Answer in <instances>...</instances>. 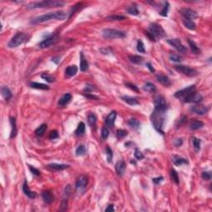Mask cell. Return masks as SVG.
Returning <instances> with one entry per match:
<instances>
[{
  "label": "cell",
  "mask_w": 212,
  "mask_h": 212,
  "mask_svg": "<svg viewBox=\"0 0 212 212\" xmlns=\"http://www.w3.org/2000/svg\"><path fill=\"white\" fill-rule=\"evenodd\" d=\"M180 13H182L183 17H185V19H188V20H193L198 17V15L196 12L191 9H182L180 10Z\"/></svg>",
  "instance_id": "cell-12"
},
{
  "label": "cell",
  "mask_w": 212,
  "mask_h": 212,
  "mask_svg": "<svg viewBox=\"0 0 212 212\" xmlns=\"http://www.w3.org/2000/svg\"><path fill=\"white\" fill-rule=\"evenodd\" d=\"M46 129H47V125L46 124H43L41 126H39L38 129L35 130V133L37 136H39V137H42L44 135V133L46 132Z\"/></svg>",
  "instance_id": "cell-33"
},
{
  "label": "cell",
  "mask_w": 212,
  "mask_h": 212,
  "mask_svg": "<svg viewBox=\"0 0 212 212\" xmlns=\"http://www.w3.org/2000/svg\"><path fill=\"white\" fill-rule=\"evenodd\" d=\"M169 58L171 62H181L182 61V57L177 54H171Z\"/></svg>",
  "instance_id": "cell-44"
},
{
  "label": "cell",
  "mask_w": 212,
  "mask_h": 212,
  "mask_svg": "<svg viewBox=\"0 0 212 212\" xmlns=\"http://www.w3.org/2000/svg\"><path fill=\"white\" fill-rule=\"evenodd\" d=\"M129 61L134 64H141L143 62V57L139 56H129Z\"/></svg>",
  "instance_id": "cell-37"
},
{
  "label": "cell",
  "mask_w": 212,
  "mask_h": 212,
  "mask_svg": "<svg viewBox=\"0 0 212 212\" xmlns=\"http://www.w3.org/2000/svg\"><path fill=\"white\" fill-rule=\"evenodd\" d=\"M128 135V132L126 130H124V129H119L117 131V137L118 138H124V137H126Z\"/></svg>",
  "instance_id": "cell-47"
},
{
  "label": "cell",
  "mask_w": 212,
  "mask_h": 212,
  "mask_svg": "<svg viewBox=\"0 0 212 212\" xmlns=\"http://www.w3.org/2000/svg\"><path fill=\"white\" fill-rule=\"evenodd\" d=\"M151 121L153 125L154 129L158 131L159 133L163 134L162 128H163L164 121H165V112L154 109V111L151 115Z\"/></svg>",
  "instance_id": "cell-3"
},
{
  "label": "cell",
  "mask_w": 212,
  "mask_h": 212,
  "mask_svg": "<svg viewBox=\"0 0 212 212\" xmlns=\"http://www.w3.org/2000/svg\"><path fill=\"white\" fill-rule=\"evenodd\" d=\"M123 101H124L125 103H127L129 105H137L139 104L138 100L136 98H133V97H130V96H123L121 98Z\"/></svg>",
  "instance_id": "cell-24"
},
{
  "label": "cell",
  "mask_w": 212,
  "mask_h": 212,
  "mask_svg": "<svg viewBox=\"0 0 212 212\" xmlns=\"http://www.w3.org/2000/svg\"><path fill=\"white\" fill-rule=\"evenodd\" d=\"M209 110V109L206 106H204V105H194L190 109V111L192 112L193 114H198V115H205L206 114Z\"/></svg>",
  "instance_id": "cell-14"
},
{
  "label": "cell",
  "mask_w": 212,
  "mask_h": 212,
  "mask_svg": "<svg viewBox=\"0 0 212 212\" xmlns=\"http://www.w3.org/2000/svg\"><path fill=\"white\" fill-rule=\"evenodd\" d=\"M143 90L146 92H148V93H153V92L156 91V86L154 85L153 83H150V82H148L146 83L144 85H143Z\"/></svg>",
  "instance_id": "cell-34"
},
{
  "label": "cell",
  "mask_w": 212,
  "mask_h": 212,
  "mask_svg": "<svg viewBox=\"0 0 212 212\" xmlns=\"http://www.w3.org/2000/svg\"><path fill=\"white\" fill-rule=\"evenodd\" d=\"M157 80H158L159 83L162 84L163 85H165V86H169L171 85L170 79H169L166 75H162V74L157 75Z\"/></svg>",
  "instance_id": "cell-21"
},
{
  "label": "cell",
  "mask_w": 212,
  "mask_h": 212,
  "mask_svg": "<svg viewBox=\"0 0 212 212\" xmlns=\"http://www.w3.org/2000/svg\"><path fill=\"white\" fill-rule=\"evenodd\" d=\"M86 97H88V98H91V99H96V100H98V97L96 96H89V95H86Z\"/></svg>",
  "instance_id": "cell-62"
},
{
  "label": "cell",
  "mask_w": 212,
  "mask_h": 212,
  "mask_svg": "<svg viewBox=\"0 0 212 212\" xmlns=\"http://www.w3.org/2000/svg\"><path fill=\"white\" fill-rule=\"evenodd\" d=\"M190 129L191 130H197V129H201L202 127L204 126V124L203 122H201V121L200 120H192L190 123Z\"/></svg>",
  "instance_id": "cell-26"
},
{
  "label": "cell",
  "mask_w": 212,
  "mask_h": 212,
  "mask_svg": "<svg viewBox=\"0 0 212 212\" xmlns=\"http://www.w3.org/2000/svg\"><path fill=\"white\" fill-rule=\"evenodd\" d=\"M88 184V177L85 175L80 176L79 178L76 180L75 187L77 189H85Z\"/></svg>",
  "instance_id": "cell-15"
},
{
  "label": "cell",
  "mask_w": 212,
  "mask_h": 212,
  "mask_svg": "<svg viewBox=\"0 0 212 212\" xmlns=\"http://www.w3.org/2000/svg\"><path fill=\"white\" fill-rule=\"evenodd\" d=\"M48 166L56 171H62L65 170L68 167H70V165H67V164H59V163H51L48 165Z\"/></svg>",
  "instance_id": "cell-23"
},
{
  "label": "cell",
  "mask_w": 212,
  "mask_h": 212,
  "mask_svg": "<svg viewBox=\"0 0 212 212\" xmlns=\"http://www.w3.org/2000/svg\"><path fill=\"white\" fill-rule=\"evenodd\" d=\"M67 17V13L63 11H56L53 13H49L46 14H43L41 16L35 17L31 22L32 24H38V23H42L45 22L50 21V20H64Z\"/></svg>",
  "instance_id": "cell-1"
},
{
  "label": "cell",
  "mask_w": 212,
  "mask_h": 212,
  "mask_svg": "<svg viewBox=\"0 0 212 212\" xmlns=\"http://www.w3.org/2000/svg\"><path fill=\"white\" fill-rule=\"evenodd\" d=\"M28 36L24 33H17L13 36V38L9 41L8 43V46L9 48H14L17 46H20L22 43H24L27 41Z\"/></svg>",
  "instance_id": "cell-4"
},
{
  "label": "cell",
  "mask_w": 212,
  "mask_h": 212,
  "mask_svg": "<svg viewBox=\"0 0 212 212\" xmlns=\"http://www.w3.org/2000/svg\"><path fill=\"white\" fill-rule=\"evenodd\" d=\"M86 153V148L84 145H79L75 150V154L77 156H83Z\"/></svg>",
  "instance_id": "cell-39"
},
{
  "label": "cell",
  "mask_w": 212,
  "mask_h": 212,
  "mask_svg": "<svg viewBox=\"0 0 212 212\" xmlns=\"http://www.w3.org/2000/svg\"><path fill=\"white\" fill-rule=\"evenodd\" d=\"M174 68L177 71L181 72V73H182L183 75L189 76V77H195L198 75V72L196 70L190 67H187V66L177 65V66H174Z\"/></svg>",
  "instance_id": "cell-7"
},
{
  "label": "cell",
  "mask_w": 212,
  "mask_h": 212,
  "mask_svg": "<svg viewBox=\"0 0 212 212\" xmlns=\"http://www.w3.org/2000/svg\"><path fill=\"white\" fill-rule=\"evenodd\" d=\"M125 169H126V163L124 161L120 160L117 162L115 165V170H116V173L118 176H123L124 173Z\"/></svg>",
  "instance_id": "cell-16"
},
{
  "label": "cell",
  "mask_w": 212,
  "mask_h": 212,
  "mask_svg": "<svg viewBox=\"0 0 212 212\" xmlns=\"http://www.w3.org/2000/svg\"><path fill=\"white\" fill-rule=\"evenodd\" d=\"M71 98H72V96H71V94H69V93L64 94V95L59 99L58 105L59 106H65L66 104H67L71 101Z\"/></svg>",
  "instance_id": "cell-20"
},
{
  "label": "cell",
  "mask_w": 212,
  "mask_h": 212,
  "mask_svg": "<svg viewBox=\"0 0 212 212\" xmlns=\"http://www.w3.org/2000/svg\"><path fill=\"white\" fill-rule=\"evenodd\" d=\"M65 3L59 0H44L40 2H34L30 4L27 8L29 9H46V8H56L62 7Z\"/></svg>",
  "instance_id": "cell-2"
},
{
  "label": "cell",
  "mask_w": 212,
  "mask_h": 212,
  "mask_svg": "<svg viewBox=\"0 0 212 212\" xmlns=\"http://www.w3.org/2000/svg\"><path fill=\"white\" fill-rule=\"evenodd\" d=\"M172 162L176 166H181L182 164H187L188 162L186 158H183L178 155H173L172 156Z\"/></svg>",
  "instance_id": "cell-22"
},
{
  "label": "cell",
  "mask_w": 212,
  "mask_h": 212,
  "mask_svg": "<svg viewBox=\"0 0 212 212\" xmlns=\"http://www.w3.org/2000/svg\"><path fill=\"white\" fill-rule=\"evenodd\" d=\"M182 23L187 29L191 30V31H194L195 29V27H196L195 23L193 21H191V20H188V19H185L184 18L182 20Z\"/></svg>",
  "instance_id": "cell-32"
},
{
  "label": "cell",
  "mask_w": 212,
  "mask_h": 212,
  "mask_svg": "<svg viewBox=\"0 0 212 212\" xmlns=\"http://www.w3.org/2000/svg\"><path fill=\"white\" fill-rule=\"evenodd\" d=\"M149 33L153 37L154 39L162 38L165 36V31L161 25L156 22H153L149 25Z\"/></svg>",
  "instance_id": "cell-6"
},
{
  "label": "cell",
  "mask_w": 212,
  "mask_h": 212,
  "mask_svg": "<svg viewBox=\"0 0 212 212\" xmlns=\"http://www.w3.org/2000/svg\"><path fill=\"white\" fill-rule=\"evenodd\" d=\"M94 90H96V87L93 85H85V88L84 89V91L86 93H90V92L93 91Z\"/></svg>",
  "instance_id": "cell-54"
},
{
  "label": "cell",
  "mask_w": 212,
  "mask_h": 212,
  "mask_svg": "<svg viewBox=\"0 0 212 212\" xmlns=\"http://www.w3.org/2000/svg\"><path fill=\"white\" fill-rule=\"evenodd\" d=\"M77 71H78V68L76 66H70V67H68L66 69V75L67 76H69V77H71V76H73V75H75L76 73H77Z\"/></svg>",
  "instance_id": "cell-30"
},
{
  "label": "cell",
  "mask_w": 212,
  "mask_h": 212,
  "mask_svg": "<svg viewBox=\"0 0 212 212\" xmlns=\"http://www.w3.org/2000/svg\"><path fill=\"white\" fill-rule=\"evenodd\" d=\"M163 181V177H156V178H153V182L155 184H159V183Z\"/></svg>",
  "instance_id": "cell-57"
},
{
  "label": "cell",
  "mask_w": 212,
  "mask_h": 212,
  "mask_svg": "<svg viewBox=\"0 0 212 212\" xmlns=\"http://www.w3.org/2000/svg\"><path fill=\"white\" fill-rule=\"evenodd\" d=\"M202 100H203V97L200 93L193 92L184 100V102H186V103H200L202 101Z\"/></svg>",
  "instance_id": "cell-13"
},
{
  "label": "cell",
  "mask_w": 212,
  "mask_h": 212,
  "mask_svg": "<svg viewBox=\"0 0 212 212\" xmlns=\"http://www.w3.org/2000/svg\"><path fill=\"white\" fill-rule=\"evenodd\" d=\"M1 92H2V96H4V98L6 100H9L13 96L11 90L7 86H3L1 89Z\"/></svg>",
  "instance_id": "cell-29"
},
{
  "label": "cell",
  "mask_w": 212,
  "mask_h": 212,
  "mask_svg": "<svg viewBox=\"0 0 212 212\" xmlns=\"http://www.w3.org/2000/svg\"><path fill=\"white\" fill-rule=\"evenodd\" d=\"M22 191L24 192V194H25L27 197L31 198V199H34V198H36V196H37L36 192L31 191L29 189V187L27 186V181H25L24 183H23V185H22Z\"/></svg>",
  "instance_id": "cell-17"
},
{
  "label": "cell",
  "mask_w": 212,
  "mask_h": 212,
  "mask_svg": "<svg viewBox=\"0 0 212 212\" xmlns=\"http://www.w3.org/2000/svg\"><path fill=\"white\" fill-rule=\"evenodd\" d=\"M182 139H177L176 142H175V145L177 146V147L182 145Z\"/></svg>",
  "instance_id": "cell-60"
},
{
  "label": "cell",
  "mask_w": 212,
  "mask_h": 212,
  "mask_svg": "<svg viewBox=\"0 0 212 212\" xmlns=\"http://www.w3.org/2000/svg\"><path fill=\"white\" fill-rule=\"evenodd\" d=\"M134 158H136L137 160H142L143 158H144V156H143V154L140 152V150L136 148V149H135V152H134Z\"/></svg>",
  "instance_id": "cell-51"
},
{
  "label": "cell",
  "mask_w": 212,
  "mask_h": 212,
  "mask_svg": "<svg viewBox=\"0 0 212 212\" xmlns=\"http://www.w3.org/2000/svg\"><path fill=\"white\" fill-rule=\"evenodd\" d=\"M60 60H61V58H60L59 56H56V57H53V58H52V62H54L56 64H58V63L60 62Z\"/></svg>",
  "instance_id": "cell-61"
},
{
  "label": "cell",
  "mask_w": 212,
  "mask_h": 212,
  "mask_svg": "<svg viewBox=\"0 0 212 212\" xmlns=\"http://www.w3.org/2000/svg\"><path fill=\"white\" fill-rule=\"evenodd\" d=\"M128 124H129V126H130L131 128H133V129H137V128L140 126V123H139V121L136 119H130L128 121Z\"/></svg>",
  "instance_id": "cell-38"
},
{
  "label": "cell",
  "mask_w": 212,
  "mask_h": 212,
  "mask_svg": "<svg viewBox=\"0 0 212 212\" xmlns=\"http://www.w3.org/2000/svg\"><path fill=\"white\" fill-rule=\"evenodd\" d=\"M125 85L127 86L128 88H129V89H131L132 90H133V91H136L137 92L139 90H138V88H137V86H136L134 84H132V83H129V82H128V83H125Z\"/></svg>",
  "instance_id": "cell-52"
},
{
  "label": "cell",
  "mask_w": 212,
  "mask_h": 212,
  "mask_svg": "<svg viewBox=\"0 0 212 212\" xmlns=\"http://www.w3.org/2000/svg\"><path fill=\"white\" fill-rule=\"evenodd\" d=\"M117 114L115 111H112L110 112V114H109L108 116L106 117V119H105V123L106 125L109 127V128H112L114 125V122H115V119H116Z\"/></svg>",
  "instance_id": "cell-18"
},
{
  "label": "cell",
  "mask_w": 212,
  "mask_h": 212,
  "mask_svg": "<svg viewBox=\"0 0 212 212\" xmlns=\"http://www.w3.org/2000/svg\"><path fill=\"white\" fill-rule=\"evenodd\" d=\"M30 86L32 88H34V89H38V90H49L48 85H46L45 84L38 83V82H32L30 84Z\"/></svg>",
  "instance_id": "cell-31"
},
{
  "label": "cell",
  "mask_w": 212,
  "mask_h": 212,
  "mask_svg": "<svg viewBox=\"0 0 212 212\" xmlns=\"http://www.w3.org/2000/svg\"><path fill=\"white\" fill-rule=\"evenodd\" d=\"M96 121H97V118L95 114H90L88 115V124L90 127H94L96 125Z\"/></svg>",
  "instance_id": "cell-36"
},
{
  "label": "cell",
  "mask_w": 212,
  "mask_h": 212,
  "mask_svg": "<svg viewBox=\"0 0 212 212\" xmlns=\"http://www.w3.org/2000/svg\"><path fill=\"white\" fill-rule=\"evenodd\" d=\"M10 124L12 126V130H11V134H10V137L13 138V137H16L17 133V126H16V119L15 118H10Z\"/></svg>",
  "instance_id": "cell-28"
},
{
  "label": "cell",
  "mask_w": 212,
  "mask_h": 212,
  "mask_svg": "<svg viewBox=\"0 0 212 212\" xmlns=\"http://www.w3.org/2000/svg\"><path fill=\"white\" fill-rule=\"evenodd\" d=\"M170 174H171V177L172 179V181H173L176 184H178L179 177H178V174H177V172L174 169H171L170 171Z\"/></svg>",
  "instance_id": "cell-41"
},
{
  "label": "cell",
  "mask_w": 212,
  "mask_h": 212,
  "mask_svg": "<svg viewBox=\"0 0 212 212\" xmlns=\"http://www.w3.org/2000/svg\"><path fill=\"white\" fill-rule=\"evenodd\" d=\"M168 9H169V4H168V2H166V3L164 4L163 9H162V11L160 12V15H162V17H166V16H167Z\"/></svg>",
  "instance_id": "cell-43"
},
{
  "label": "cell",
  "mask_w": 212,
  "mask_h": 212,
  "mask_svg": "<svg viewBox=\"0 0 212 212\" xmlns=\"http://www.w3.org/2000/svg\"><path fill=\"white\" fill-rule=\"evenodd\" d=\"M42 199L44 200V202L46 204H51L53 202L54 200V196L51 194V192L49 191H45L42 192Z\"/></svg>",
  "instance_id": "cell-19"
},
{
  "label": "cell",
  "mask_w": 212,
  "mask_h": 212,
  "mask_svg": "<svg viewBox=\"0 0 212 212\" xmlns=\"http://www.w3.org/2000/svg\"><path fill=\"white\" fill-rule=\"evenodd\" d=\"M114 205H109V206L105 209V211H114Z\"/></svg>",
  "instance_id": "cell-59"
},
{
  "label": "cell",
  "mask_w": 212,
  "mask_h": 212,
  "mask_svg": "<svg viewBox=\"0 0 212 212\" xmlns=\"http://www.w3.org/2000/svg\"><path fill=\"white\" fill-rule=\"evenodd\" d=\"M105 151H106V154H107V160H108V162H111L113 158V151L109 147H106Z\"/></svg>",
  "instance_id": "cell-48"
},
{
  "label": "cell",
  "mask_w": 212,
  "mask_h": 212,
  "mask_svg": "<svg viewBox=\"0 0 212 212\" xmlns=\"http://www.w3.org/2000/svg\"><path fill=\"white\" fill-rule=\"evenodd\" d=\"M85 124H84L83 122H80L78 124L76 130H75V135L78 136V137H81L85 134Z\"/></svg>",
  "instance_id": "cell-25"
},
{
  "label": "cell",
  "mask_w": 212,
  "mask_h": 212,
  "mask_svg": "<svg viewBox=\"0 0 212 212\" xmlns=\"http://www.w3.org/2000/svg\"><path fill=\"white\" fill-rule=\"evenodd\" d=\"M109 135V130L108 129V128L104 127V128L102 129V131H101V137H102V138H103L104 140H105V139H107Z\"/></svg>",
  "instance_id": "cell-49"
},
{
  "label": "cell",
  "mask_w": 212,
  "mask_h": 212,
  "mask_svg": "<svg viewBox=\"0 0 212 212\" xmlns=\"http://www.w3.org/2000/svg\"><path fill=\"white\" fill-rule=\"evenodd\" d=\"M103 37L106 39H116V38H124L126 36L124 32H122L117 29L105 28L102 31Z\"/></svg>",
  "instance_id": "cell-5"
},
{
  "label": "cell",
  "mask_w": 212,
  "mask_h": 212,
  "mask_svg": "<svg viewBox=\"0 0 212 212\" xmlns=\"http://www.w3.org/2000/svg\"><path fill=\"white\" fill-rule=\"evenodd\" d=\"M193 146L196 152H198L200 148V139L196 138V137H193Z\"/></svg>",
  "instance_id": "cell-46"
},
{
  "label": "cell",
  "mask_w": 212,
  "mask_h": 212,
  "mask_svg": "<svg viewBox=\"0 0 212 212\" xmlns=\"http://www.w3.org/2000/svg\"><path fill=\"white\" fill-rule=\"evenodd\" d=\"M137 50L139 51L140 53H145V48H144V45L142 42L141 40H138L137 42Z\"/></svg>",
  "instance_id": "cell-45"
},
{
  "label": "cell",
  "mask_w": 212,
  "mask_h": 212,
  "mask_svg": "<svg viewBox=\"0 0 212 212\" xmlns=\"http://www.w3.org/2000/svg\"><path fill=\"white\" fill-rule=\"evenodd\" d=\"M195 91V85H190L188 87L185 88V89H182L179 91H177L175 93L174 96L177 99H182V100H185L187 98V96H189L191 95V93Z\"/></svg>",
  "instance_id": "cell-9"
},
{
  "label": "cell",
  "mask_w": 212,
  "mask_h": 212,
  "mask_svg": "<svg viewBox=\"0 0 212 212\" xmlns=\"http://www.w3.org/2000/svg\"><path fill=\"white\" fill-rule=\"evenodd\" d=\"M42 78H43V79L46 80L47 82H49V83H52V82H54L55 80H56V78H55L54 76L49 75L48 73H43L42 75Z\"/></svg>",
  "instance_id": "cell-40"
},
{
  "label": "cell",
  "mask_w": 212,
  "mask_h": 212,
  "mask_svg": "<svg viewBox=\"0 0 212 212\" xmlns=\"http://www.w3.org/2000/svg\"><path fill=\"white\" fill-rule=\"evenodd\" d=\"M188 43H189V46L191 47V51H192V52L193 53H195V54H199L200 52V50L199 49V47L196 46V44H195V42H193L192 40H188Z\"/></svg>",
  "instance_id": "cell-35"
},
{
  "label": "cell",
  "mask_w": 212,
  "mask_h": 212,
  "mask_svg": "<svg viewBox=\"0 0 212 212\" xmlns=\"http://www.w3.org/2000/svg\"><path fill=\"white\" fill-rule=\"evenodd\" d=\"M127 13L131 14V15L137 16V15H138L139 12H138V10L135 6H131V7H129V9H127Z\"/></svg>",
  "instance_id": "cell-42"
},
{
  "label": "cell",
  "mask_w": 212,
  "mask_h": 212,
  "mask_svg": "<svg viewBox=\"0 0 212 212\" xmlns=\"http://www.w3.org/2000/svg\"><path fill=\"white\" fill-rule=\"evenodd\" d=\"M28 167H29L31 172H32L33 175H35V176H39V175L41 174L40 171L38 170V169H37V168L33 167V166H32L31 165H28Z\"/></svg>",
  "instance_id": "cell-53"
},
{
  "label": "cell",
  "mask_w": 212,
  "mask_h": 212,
  "mask_svg": "<svg viewBox=\"0 0 212 212\" xmlns=\"http://www.w3.org/2000/svg\"><path fill=\"white\" fill-rule=\"evenodd\" d=\"M130 163H133L134 165H136V162H135L134 160H131V161H130Z\"/></svg>",
  "instance_id": "cell-63"
},
{
  "label": "cell",
  "mask_w": 212,
  "mask_h": 212,
  "mask_svg": "<svg viewBox=\"0 0 212 212\" xmlns=\"http://www.w3.org/2000/svg\"><path fill=\"white\" fill-rule=\"evenodd\" d=\"M154 106L155 109L158 111L166 112L167 109V103H166L165 98L162 96H158L154 99Z\"/></svg>",
  "instance_id": "cell-8"
},
{
  "label": "cell",
  "mask_w": 212,
  "mask_h": 212,
  "mask_svg": "<svg viewBox=\"0 0 212 212\" xmlns=\"http://www.w3.org/2000/svg\"><path fill=\"white\" fill-rule=\"evenodd\" d=\"M58 137H59L58 132H57L56 130L51 131L50 133V135H49V137H50L51 139H55V138H57Z\"/></svg>",
  "instance_id": "cell-55"
},
{
  "label": "cell",
  "mask_w": 212,
  "mask_h": 212,
  "mask_svg": "<svg viewBox=\"0 0 212 212\" xmlns=\"http://www.w3.org/2000/svg\"><path fill=\"white\" fill-rule=\"evenodd\" d=\"M88 67H89V65H88L87 61H86V59L85 58L83 52H80V71H86L88 70Z\"/></svg>",
  "instance_id": "cell-27"
},
{
  "label": "cell",
  "mask_w": 212,
  "mask_h": 212,
  "mask_svg": "<svg viewBox=\"0 0 212 212\" xmlns=\"http://www.w3.org/2000/svg\"><path fill=\"white\" fill-rule=\"evenodd\" d=\"M167 43H169L171 46H172L177 51H178L181 53H186L187 52V47L183 45L182 42L179 39H168Z\"/></svg>",
  "instance_id": "cell-11"
},
{
  "label": "cell",
  "mask_w": 212,
  "mask_h": 212,
  "mask_svg": "<svg viewBox=\"0 0 212 212\" xmlns=\"http://www.w3.org/2000/svg\"><path fill=\"white\" fill-rule=\"evenodd\" d=\"M109 19H112V20H124L125 17L124 16H112V17H109Z\"/></svg>",
  "instance_id": "cell-56"
},
{
  "label": "cell",
  "mask_w": 212,
  "mask_h": 212,
  "mask_svg": "<svg viewBox=\"0 0 212 212\" xmlns=\"http://www.w3.org/2000/svg\"><path fill=\"white\" fill-rule=\"evenodd\" d=\"M57 41H58V36L54 34V35H51L46 39H44L42 42L38 44V46L40 48H46V47H49V46L54 45L55 43L57 42Z\"/></svg>",
  "instance_id": "cell-10"
},
{
  "label": "cell",
  "mask_w": 212,
  "mask_h": 212,
  "mask_svg": "<svg viewBox=\"0 0 212 212\" xmlns=\"http://www.w3.org/2000/svg\"><path fill=\"white\" fill-rule=\"evenodd\" d=\"M212 174L211 171H203L201 173V177L205 181H210L211 179Z\"/></svg>",
  "instance_id": "cell-50"
},
{
  "label": "cell",
  "mask_w": 212,
  "mask_h": 212,
  "mask_svg": "<svg viewBox=\"0 0 212 212\" xmlns=\"http://www.w3.org/2000/svg\"><path fill=\"white\" fill-rule=\"evenodd\" d=\"M146 66H147V67L149 69V71H151V72H154V71H155V69H154L153 67L152 66V64H151L150 62L146 63Z\"/></svg>",
  "instance_id": "cell-58"
}]
</instances>
